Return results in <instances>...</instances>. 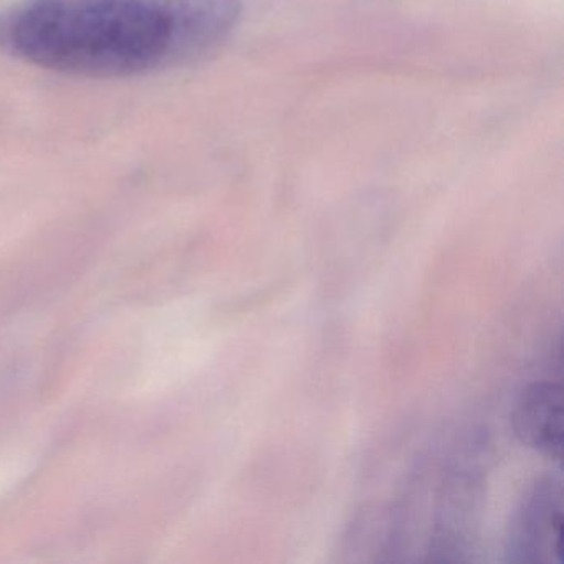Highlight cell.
I'll return each mask as SVG.
<instances>
[{
  "mask_svg": "<svg viewBox=\"0 0 564 564\" xmlns=\"http://www.w3.org/2000/svg\"><path fill=\"white\" fill-rule=\"evenodd\" d=\"M242 0H28L9 25L31 64L88 78L181 67L219 47Z\"/></svg>",
  "mask_w": 564,
  "mask_h": 564,
  "instance_id": "cell-1",
  "label": "cell"
},
{
  "mask_svg": "<svg viewBox=\"0 0 564 564\" xmlns=\"http://www.w3.org/2000/svg\"><path fill=\"white\" fill-rule=\"evenodd\" d=\"M563 485L538 481L511 518L508 560L518 564H563Z\"/></svg>",
  "mask_w": 564,
  "mask_h": 564,
  "instance_id": "cell-2",
  "label": "cell"
},
{
  "mask_svg": "<svg viewBox=\"0 0 564 564\" xmlns=\"http://www.w3.org/2000/svg\"><path fill=\"white\" fill-rule=\"evenodd\" d=\"M564 394L556 382H533L514 401L511 425L521 444L561 460L564 437Z\"/></svg>",
  "mask_w": 564,
  "mask_h": 564,
  "instance_id": "cell-3",
  "label": "cell"
}]
</instances>
